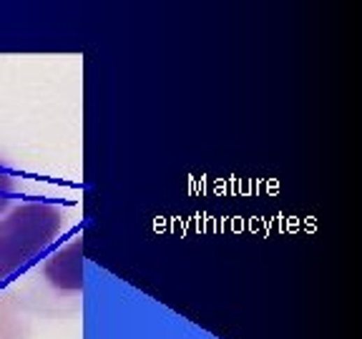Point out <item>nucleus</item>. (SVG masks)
<instances>
[{
    "mask_svg": "<svg viewBox=\"0 0 362 339\" xmlns=\"http://www.w3.org/2000/svg\"><path fill=\"white\" fill-rule=\"evenodd\" d=\"M8 304L28 319H73L83 312V239L56 244L13 289Z\"/></svg>",
    "mask_w": 362,
    "mask_h": 339,
    "instance_id": "nucleus-1",
    "label": "nucleus"
},
{
    "mask_svg": "<svg viewBox=\"0 0 362 339\" xmlns=\"http://www.w3.org/2000/svg\"><path fill=\"white\" fill-rule=\"evenodd\" d=\"M61 216L53 209L25 206L0 221V301L8 304L13 289L56 246Z\"/></svg>",
    "mask_w": 362,
    "mask_h": 339,
    "instance_id": "nucleus-2",
    "label": "nucleus"
},
{
    "mask_svg": "<svg viewBox=\"0 0 362 339\" xmlns=\"http://www.w3.org/2000/svg\"><path fill=\"white\" fill-rule=\"evenodd\" d=\"M33 322L13 309L10 304L0 301V339H31Z\"/></svg>",
    "mask_w": 362,
    "mask_h": 339,
    "instance_id": "nucleus-3",
    "label": "nucleus"
},
{
    "mask_svg": "<svg viewBox=\"0 0 362 339\" xmlns=\"http://www.w3.org/2000/svg\"><path fill=\"white\" fill-rule=\"evenodd\" d=\"M13 188H15V183H13V179L6 174V171H0V211H3V206H6L8 196L13 194Z\"/></svg>",
    "mask_w": 362,
    "mask_h": 339,
    "instance_id": "nucleus-4",
    "label": "nucleus"
}]
</instances>
